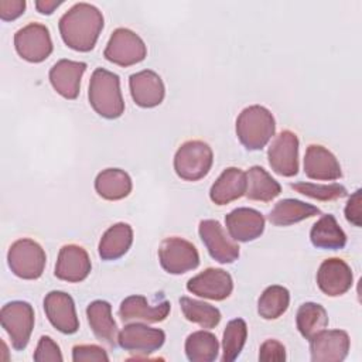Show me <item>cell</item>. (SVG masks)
I'll return each instance as SVG.
<instances>
[{
  "label": "cell",
  "mask_w": 362,
  "mask_h": 362,
  "mask_svg": "<svg viewBox=\"0 0 362 362\" xmlns=\"http://www.w3.org/2000/svg\"><path fill=\"white\" fill-rule=\"evenodd\" d=\"M198 233L211 257L219 263H233L239 257V246L229 238L222 225L215 219L199 222Z\"/></svg>",
  "instance_id": "obj_11"
},
{
  "label": "cell",
  "mask_w": 362,
  "mask_h": 362,
  "mask_svg": "<svg viewBox=\"0 0 362 362\" xmlns=\"http://www.w3.org/2000/svg\"><path fill=\"white\" fill-rule=\"evenodd\" d=\"M286 359V348L277 339H266L259 348V361L283 362Z\"/></svg>",
  "instance_id": "obj_38"
},
{
  "label": "cell",
  "mask_w": 362,
  "mask_h": 362,
  "mask_svg": "<svg viewBox=\"0 0 362 362\" xmlns=\"http://www.w3.org/2000/svg\"><path fill=\"white\" fill-rule=\"evenodd\" d=\"M133 243V229L129 223L112 225L100 238L98 252L103 260H116L127 253Z\"/></svg>",
  "instance_id": "obj_25"
},
{
  "label": "cell",
  "mask_w": 362,
  "mask_h": 362,
  "mask_svg": "<svg viewBox=\"0 0 362 362\" xmlns=\"http://www.w3.org/2000/svg\"><path fill=\"white\" fill-rule=\"evenodd\" d=\"M7 262L10 270L20 279L35 280L41 277L47 256L40 243L33 239L23 238L16 240L7 253Z\"/></svg>",
  "instance_id": "obj_5"
},
{
  "label": "cell",
  "mask_w": 362,
  "mask_h": 362,
  "mask_svg": "<svg viewBox=\"0 0 362 362\" xmlns=\"http://www.w3.org/2000/svg\"><path fill=\"white\" fill-rule=\"evenodd\" d=\"M164 341L165 334L163 329L151 328L140 322L124 325L117 338V342L123 349L143 355H148L160 349Z\"/></svg>",
  "instance_id": "obj_15"
},
{
  "label": "cell",
  "mask_w": 362,
  "mask_h": 362,
  "mask_svg": "<svg viewBox=\"0 0 362 362\" xmlns=\"http://www.w3.org/2000/svg\"><path fill=\"white\" fill-rule=\"evenodd\" d=\"M72 361L85 362V361H109L106 351L99 345H75L72 348Z\"/></svg>",
  "instance_id": "obj_37"
},
{
  "label": "cell",
  "mask_w": 362,
  "mask_h": 362,
  "mask_svg": "<svg viewBox=\"0 0 362 362\" xmlns=\"http://www.w3.org/2000/svg\"><path fill=\"white\" fill-rule=\"evenodd\" d=\"M247 337V325L242 318H235L229 321L225 327L222 335V362H232L235 361L246 342Z\"/></svg>",
  "instance_id": "obj_34"
},
{
  "label": "cell",
  "mask_w": 362,
  "mask_h": 362,
  "mask_svg": "<svg viewBox=\"0 0 362 362\" xmlns=\"http://www.w3.org/2000/svg\"><path fill=\"white\" fill-rule=\"evenodd\" d=\"M86 317L93 335L110 348L119 342L117 325L112 317V305L105 300H95L86 307Z\"/></svg>",
  "instance_id": "obj_23"
},
{
  "label": "cell",
  "mask_w": 362,
  "mask_h": 362,
  "mask_svg": "<svg viewBox=\"0 0 362 362\" xmlns=\"http://www.w3.org/2000/svg\"><path fill=\"white\" fill-rule=\"evenodd\" d=\"M89 103L93 110L105 119H117L124 112L120 90V79L116 74L96 68L89 81Z\"/></svg>",
  "instance_id": "obj_2"
},
{
  "label": "cell",
  "mask_w": 362,
  "mask_h": 362,
  "mask_svg": "<svg viewBox=\"0 0 362 362\" xmlns=\"http://www.w3.org/2000/svg\"><path fill=\"white\" fill-rule=\"evenodd\" d=\"M44 311L54 328L62 334H74L79 328L75 303L65 291H49L44 298Z\"/></svg>",
  "instance_id": "obj_14"
},
{
  "label": "cell",
  "mask_w": 362,
  "mask_h": 362,
  "mask_svg": "<svg viewBox=\"0 0 362 362\" xmlns=\"http://www.w3.org/2000/svg\"><path fill=\"white\" fill-rule=\"evenodd\" d=\"M92 264L88 252L78 245H64L55 263V276L68 283H79L90 273Z\"/></svg>",
  "instance_id": "obj_16"
},
{
  "label": "cell",
  "mask_w": 362,
  "mask_h": 362,
  "mask_svg": "<svg viewBox=\"0 0 362 362\" xmlns=\"http://www.w3.org/2000/svg\"><path fill=\"white\" fill-rule=\"evenodd\" d=\"M281 192V185L260 165H253L246 173L245 195L252 201L269 202Z\"/></svg>",
  "instance_id": "obj_29"
},
{
  "label": "cell",
  "mask_w": 362,
  "mask_h": 362,
  "mask_svg": "<svg viewBox=\"0 0 362 362\" xmlns=\"http://www.w3.org/2000/svg\"><path fill=\"white\" fill-rule=\"evenodd\" d=\"M86 71V64L72 59H59L49 69L52 88L65 99H75L79 95L81 79Z\"/></svg>",
  "instance_id": "obj_21"
},
{
  "label": "cell",
  "mask_w": 362,
  "mask_h": 362,
  "mask_svg": "<svg viewBox=\"0 0 362 362\" xmlns=\"http://www.w3.org/2000/svg\"><path fill=\"white\" fill-rule=\"evenodd\" d=\"M229 236L238 242H250L257 239L264 230L263 215L253 208H236L225 216Z\"/></svg>",
  "instance_id": "obj_19"
},
{
  "label": "cell",
  "mask_w": 362,
  "mask_h": 362,
  "mask_svg": "<svg viewBox=\"0 0 362 362\" xmlns=\"http://www.w3.org/2000/svg\"><path fill=\"white\" fill-rule=\"evenodd\" d=\"M180 307H181L184 317L188 321L198 324L202 328L211 329V328L216 327L221 321L219 310L205 301H199V300L189 298V297H181Z\"/></svg>",
  "instance_id": "obj_33"
},
{
  "label": "cell",
  "mask_w": 362,
  "mask_h": 362,
  "mask_svg": "<svg viewBox=\"0 0 362 362\" xmlns=\"http://www.w3.org/2000/svg\"><path fill=\"white\" fill-rule=\"evenodd\" d=\"M171 310L168 301L163 300L157 304H150L144 296L134 294L126 297L120 303L119 317L123 322L129 321H146V322H160L164 321Z\"/></svg>",
  "instance_id": "obj_22"
},
{
  "label": "cell",
  "mask_w": 362,
  "mask_h": 362,
  "mask_svg": "<svg viewBox=\"0 0 362 362\" xmlns=\"http://www.w3.org/2000/svg\"><path fill=\"white\" fill-rule=\"evenodd\" d=\"M296 324L300 334L310 339L328 325V315L321 304L304 303L297 310Z\"/></svg>",
  "instance_id": "obj_31"
},
{
  "label": "cell",
  "mask_w": 362,
  "mask_h": 362,
  "mask_svg": "<svg viewBox=\"0 0 362 362\" xmlns=\"http://www.w3.org/2000/svg\"><path fill=\"white\" fill-rule=\"evenodd\" d=\"M17 54L28 62H41L52 52L49 30L40 23H30L14 34Z\"/></svg>",
  "instance_id": "obj_9"
},
{
  "label": "cell",
  "mask_w": 362,
  "mask_h": 362,
  "mask_svg": "<svg viewBox=\"0 0 362 362\" xmlns=\"http://www.w3.org/2000/svg\"><path fill=\"white\" fill-rule=\"evenodd\" d=\"M214 163L211 147L202 140H188L180 146L174 156V170L185 181L204 178Z\"/></svg>",
  "instance_id": "obj_4"
},
{
  "label": "cell",
  "mask_w": 362,
  "mask_h": 362,
  "mask_svg": "<svg viewBox=\"0 0 362 362\" xmlns=\"http://www.w3.org/2000/svg\"><path fill=\"white\" fill-rule=\"evenodd\" d=\"M1 327L10 337L11 345L17 351H23L30 341L34 328V310L27 301H10L0 311Z\"/></svg>",
  "instance_id": "obj_6"
},
{
  "label": "cell",
  "mask_w": 362,
  "mask_h": 362,
  "mask_svg": "<svg viewBox=\"0 0 362 362\" xmlns=\"http://www.w3.org/2000/svg\"><path fill=\"white\" fill-rule=\"evenodd\" d=\"M318 214H321V211L311 204H305L294 198H286L274 205L269 214V221L276 226H288Z\"/></svg>",
  "instance_id": "obj_28"
},
{
  "label": "cell",
  "mask_w": 362,
  "mask_h": 362,
  "mask_svg": "<svg viewBox=\"0 0 362 362\" xmlns=\"http://www.w3.org/2000/svg\"><path fill=\"white\" fill-rule=\"evenodd\" d=\"M24 0H0V18L4 21H11L24 13Z\"/></svg>",
  "instance_id": "obj_39"
},
{
  "label": "cell",
  "mask_w": 362,
  "mask_h": 362,
  "mask_svg": "<svg viewBox=\"0 0 362 362\" xmlns=\"http://www.w3.org/2000/svg\"><path fill=\"white\" fill-rule=\"evenodd\" d=\"M352 281L354 274L351 267L339 257L325 259L317 272V284L329 297L345 294L351 288Z\"/></svg>",
  "instance_id": "obj_17"
},
{
  "label": "cell",
  "mask_w": 362,
  "mask_h": 362,
  "mask_svg": "<svg viewBox=\"0 0 362 362\" xmlns=\"http://www.w3.org/2000/svg\"><path fill=\"white\" fill-rule=\"evenodd\" d=\"M129 88L134 103L140 107L158 106L165 95L163 79L151 69H144L130 75Z\"/></svg>",
  "instance_id": "obj_18"
},
{
  "label": "cell",
  "mask_w": 362,
  "mask_h": 362,
  "mask_svg": "<svg viewBox=\"0 0 362 362\" xmlns=\"http://www.w3.org/2000/svg\"><path fill=\"white\" fill-rule=\"evenodd\" d=\"M297 192L318 201H334L346 197L348 191L341 184H313V182H293L290 184Z\"/></svg>",
  "instance_id": "obj_35"
},
{
  "label": "cell",
  "mask_w": 362,
  "mask_h": 362,
  "mask_svg": "<svg viewBox=\"0 0 362 362\" xmlns=\"http://www.w3.org/2000/svg\"><path fill=\"white\" fill-rule=\"evenodd\" d=\"M33 358L37 362H47V361L61 362L64 359L58 344L48 335H42L40 338Z\"/></svg>",
  "instance_id": "obj_36"
},
{
  "label": "cell",
  "mask_w": 362,
  "mask_h": 362,
  "mask_svg": "<svg viewBox=\"0 0 362 362\" xmlns=\"http://www.w3.org/2000/svg\"><path fill=\"white\" fill-rule=\"evenodd\" d=\"M62 41L79 52L90 51L103 28L102 11L89 3H76L58 23Z\"/></svg>",
  "instance_id": "obj_1"
},
{
  "label": "cell",
  "mask_w": 362,
  "mask_h": 362,
  "mask_svg": "<svg viewBox=\"0 0 362 362\" xmlns=\"http://www.w3.org/2000/svg\"><path fill=\"white\" fill-rule=\"evenodd\" d=\"M246 191V173L238 167H229L222 171L209 189V198L216 205H226Z\"/></svg>",
  "instance_id": "obj_24"
},
{
  "label": "cell",
  "mask_w": 362,
  "mask_h": 362,
  "mask_svg": "<svg viewBox=\"0 0 362 362\" xmlns=\"http://www.w3.org/2000/svg\"><path fill=\"white\" fill-rule=\"evenodd\" d=\"M147 55L144 41L129 28H116L103 51V57L119 66H130L141 62Z\"/></svg>",
  "instance_id": "obj_7"
},
{
  "label": "cell",
  "mask_w": 362,
  "mask_h": 362,
  "mask_svg": "<svg viewBox=\"0 0 362 362\" xmlns=\"http://www.w3.org/2000/svg\"><path fill=\"white\" fill-rule=\"evenodd\" d=\"M345 218L355 226H361V189H356L345 205Z\"/></svg>",
  "instance_id": "obj_40"
},
{
  "label": "cell",
  "mask_w": 362,
  "mask_h": 362,
  "mask_svg": "<svg viewBox=\"0 0 362 362\" xmlns=\"http://www.w3.org/2000/svg\"><path fill=\"white\" fill-rule=\"evenodd\" d=\"M61 4H62V1H57V0H37L35 1V7L41 14H51Z\"/></svg>",
  "instance_id": "obj_41"
},
{
  "label": "cell",
  "mask_w": 362,
  "mask_h": 362,
  "mask_svg": "<svg viewBox=\"0 0 362 362\" xmlns=\"http://www.w3.org/2000/svg\"><path fill=\"white\" fill-rule=\"evenodd\" d=\"M187 290L204 298L222 301L230 296L233 281L226 270L208 267L188 280Z\"/></svg>",
  "instance_id": "obj_13"
},
{
  "label": "cell",
  "mask_w": 362,
  "mask_h": 362,
  "mask_svg": "<svg viewBox=\"0 0 362 362\" xmlns=\"http://www.w3.org/2000/svg\"><path fill=\"white\" fill-rule=\"evenodd\" d=\"M310 240L318 249L338 250L346 243V235L338 225L334 215H322L310 230Z\"/></svg>",
  "instance_id": "obj_27"
},
{
  "label": "cell",
  "mask_w": 362,
  "mask_h": 362,
  "mask_svg": "<svg viewBox=\"0 0 362 362\" xmlns=\"http://www.w3.org/2000/svg\"><path fill=\"white\" fill-rule=\"evenodd\" d=\"M272 170L283 177L298 173V137L291 130H281L267 150Z\"/></svg>",
  "instance_id": "obj_10"
},
{
  "label": "cell",
  "mask_w": 362,
  "mask_h": 362,
  "mask_svg": "<svg viewBox=\"0 0 362 362\" xmlns=\"http://www.w3.org/2000/svg\"><path fill=\"white\" fill-rule=\"evenodd\" d=\"M276 123L272 112L260 105L245 107L236 119V134L246 150H262L274 134Z\"/></svg>",
  "instance_id": "obj_3"
},
{
  "label": "cell",
  "mask_w": 362,
  "mask_h": 362,
  "mask_svg": "<svg viewBox=\"0 0 362 362\" xmlns=\"http://www.w3.org/2000/svg\"><path fill=\"white\" fill-rule=\"evenodd\" d=\"M158 259L161 267L170 274H182L197 269L199 264L197 247L178 236L165 238L160 243Z\"/></svg>",
  "instance_id": "obj_8"
},
{
  "label": "cell",
  "mask_w": 362,
  "mask_h": 362,
  "mask_svg": "<svg viewBox=\"0 0 362 362\" xmlns=\"http://www.w3.org/2000/svg\"><path fill=\"white\" fill-rule=\"evenodd\" d=\"M132 178L120 168H106L96 175L95 189L99 197L107 201L126 198L132 192Z\"/></svg>",
  "instance_id": "obj_26"
},
{
  "label": "cell",
  "mask_w": 362,
  "mask_h": 362,
  "mask_svg": "<svg viewBox=\"0 0 362 362\" xmlns=\"http://www.w3.org/2000/svg\"><path fill=\"white\" fill-rule=\"evenodd\" d=\"M304 173L317 181H332L342 177L337 157L321 144H310L304 154Z\"/></svg>",
  "instance_id": "obj_20"
},
{
  "label": "cell",
  "mask_w": 362,
  "mask_h": 362,
  "mask_svg": "<svg viewBox=\"0 0 362 362\" xmlns=\"http://www.w3.org/2000/svg\"><path fill=\"white\" fill-rule=\"evenodd\" d=\"M310 341L311 361L314 362H341L349 352L351 339L342 329H322Z\"/></svg>",
  "instance_id": "obj_12"
},
{
  "label": "cell",
  "mask_w": 362,
  "mask_h": 362,
  "mask_svg": "<svg viewBox=\"0 0 362 362\" xmlns=\"http://www.w3.org/2000/svg\"><path fill=\"white\" fill-rule=\"evenodd\" d=\"M219 342L212 332L195 331L185 339V355L191 362H212L218 358Z\"/></svg>",
  "instance_id": "obj_30"
},
{
  "label": "cell",
  "mask_w": 362,
  "mask_h": 362,
  "mask_svg": "<svg viewBox=\"0 0 362 362\" xmlns=\"http://www.w3.org/2000/svg\"><path fill=\"white\" fill-rule=\"evenodd\" d=\"M290 304V293L283 286H269L260 294L257 301V313L264 320H276L286 313Z\"/></svg>",
  "instance_id": "obj_32"
}]
</instances>
